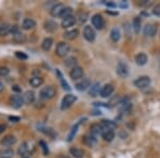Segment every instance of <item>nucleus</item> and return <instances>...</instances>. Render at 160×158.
Instances as JSON below:
<instances>
[{
    "mask_svg": "<svg viewBox=\"0 0 160 158\" xmlns=\"http://www.w3.org/2000/svg\"><path fill=\"white\" fill-rule=\"evenodd\" d=\"M56 89L52 85H47V87H44L40 92V97L42 99H51V98L55 97L56 95Z\"/></svg>",
    "mask_w": 160,
    "mask_h": 158,
    "instance_id": "nucleus-1",
    "label": "nucleus"
},
{
    "mask_svg": "<svg viewBox=\"0 0 160 158\" xmlns=\"http://www.w3.org/2000/svg\"><path fill=\"white\" fill-rule=\"evenodd\" d=\"M71 51V46L68 45V43L65 42H60L57 45V48H56V54L58 57L60 58H64L68 55V53Z\"/></svg>",
    "mask_w": 160,
    "mask_h": 158,
    "instance_id": "nucleus-2",
    "label": "nucleus"
},
{
    "mask_svg": "<svg viewBox=\"0 0 160 158\" xmlns=\"http://www.w3.org/2000/svg\"><path fill=\"white\" fill-rule=\"evenodd\" d=\"M77 100V97L75 96L73 94H68L63 97L61 103V109L62 110H65L68 109L71 106H73V104H75V102Z\"/></svg>",
    "mask_w": 160,
    "mask_h": 158,
    "instance_id": "nucleus-3",
    "label": "nucleus"
},
{
    "mask_svg": "<svg viewBox=\"0 0 160 158\" xmlns=\"http://www.w3.org/2000/svg\"><path fill=\"white\" fill-rule=\"evenodd\" d=\"M10 103H11V106L13 108H15V109H19V108H22V105L25 104L24 97L19 94L12 95L11 98H10Z\"/></svg>",
    "mask_w": 160,
    "mask_h": 158,
    "instance_id": "nucleus-4",
    "label": "nucleus"
},
{
    "mask_svg": "<svg viewBox=\"0 0 160 158\" xmlns=\"http://www.w3.org/2000/svg\"><path fill=\"white\" fill-rule=\"evenodd\" d=\"M152 80L148 76H141L138 79L135 80V85L137 88H140V89H144V88L148 87L151 84Z\"/></svg>",
    "mask_w": 160,
    "mask_h": 158,
    "instance_id": "nucleus-5",
    "label": "nucleus"
},
{
    "mask_svg": "<svg viewBox=\"0 0 160 158\" xmlns=\"http://www.w3.org/2000/svg\"><path fill=\"white\" fill-rule=\"evenodd\" d=\"M92 25L96 28L97 30H102L105 26V22H104V18H102V15L99 14H95L92 16Z\"/></svg>",
    "mask_w": 160,
    "mask_h": 158,
    "instance_id": "nucleus-6",
    "label": "nucleus"
},
{
    "mask_svg": "<svg viewBox=\"0 0 160 158\" xmlns=\"http://www.w3.org/2000/svg\"><path fill=\"white\" fill-rule=\"evenodd\" d=\"M82 34H83V38H86L88 42H93V41L95 40V37H96L94 29H93L92 27H90V26H86V27H84Z\"/></svg>",
    "mask_w": 160,
    "mask_h": 158,
    "instance_id": "nucleus-7",
    "label": "nucleus"
},
{
    "mask_svg": "<svg viewBox=\"0 0 160 158\" xmlns=\"http://www.w3.org/2000/svg\"><path fill=\"white\" fill-rule=\"evenodd\" d=\"M157 30H158V28H157V26L155 24H148L144 27V35L145 37H149V38H153L156 35L157 33Z\"/></svg>",
    "mask_w": 160,
    "mask_h": 158,
    "instance_id": "nucleus-8",
    "label": "nucleus"
},
{
    "mask_svg": "<svg viewBox=\"0 0 160 158\" xmlns=\"http://www.w3.org/2000/svg\"><path fill=\"white\" fill-rule=\"evenodd\" d=\"M64 8H65V7H64L62 3L55 4V6L50 9V15L52 17H60L62 12H63V10H64Z\"/></svg>",
    "mask_w": 160,
    "mask_h": 158,
    "instance_id": "nucleus-9",
    "label": "nucleus"
},
{
    "mask_svg": "<svg viewBox=\"0 0 160 158\" xmlns=\"http://www.w3.org/2000/svg\"><path fill=\"white\" fill-rule=\"evenodd\" d=\"M69 76H71V78L74 80L81 79L82 77H83V69H82V67H79V66L74 67V69L71 71V73H69Z\"/></svg>",
    "mask_w": 160,
    "mask_h": 158,
    "instance_id": "nucleus-10",
    "label": "nucleus"
},
{
    "mask_svg": "<svg viewBox=\"0 0 160 158\" xmlns=\"http://www.w3.org/2000/svg\"><path fill=\"white\" fill-rule=\"evenodd\" d=\"M100 125L104 130H113L118 127V124L111 120H102L100 122Z\"/></svg>",
    "mask_w": 160,
    "mask_h": 158,
    "instance_id": "nucleus-11",
    "label": "nucleus"
},
{
    "mask_svg": "<svg viewBox=\"0 0 160 158\" xmlns=\"http://www.w3.org/2000/svg\"><path fill=\"white\" fill-rule=\"evenodd\" d=\"M113 90H114V88H113L112 84H105L104 87L102 88V90H100V96L102 97H109L111 94L113 93Z\"/></svg>",
    "mask_w": 160,
    "mask_h": 158,
    "instance_id": "nucleus-12",
    "label": "nucleus"
},
{
    "mask_svg": "<svg viewBox=\"0 0 160 158\" xmlns=\"http://www.w3.org/2000/svg\"><path fill=\"white\" fill-rule=\"evenodd\" d=\"M75 87H76V89L78 90V91H86L87 89H90V87H91V82H90L89 79L84 78V79H82L81 81L77 82Z\"/></svg>",
    "mask_w": 160,
    "mask_h": 158,
    "instance_id": "nucleus-13",
    "label": "nucleus"
},
{
    "mask_svg": "<svg viewBox=\"0 0 160 158\" xmlns=\"http://www.w3.org/2000/svg\"><path fill=\"white\" fill-rule=\"evenodd\" d=\"M117 72L121 77H126L128 75V67L124 62L120 61L117 66Z\"/></svg>",
    "mask_w": 160,
    "mask_h": 158,
    "instance_id": "nucleus-14",
    "label": "nucleus"
},
{
    "mask_svg": "<svg viewBox=\"0 0 160 158\" xmlns=\"http://www.w3.org/2000/svg\"><path fill=\"white\" fill-rule=\"evenodd\" d=\"M15 142H16L15 136H13V135H8V136H6L1 141H0V143H1V145H3V146H11L15 143Z\"/></svg>",
    "mask_w": 160,
    "mask_h": 158,
    "instance_id": "nucleus-15",
    "label": "nucleus"
},
{
    "mask_svg": "<svg viewBox=\"0 0 160 158\" xmlns=\"http://www.w3.org/2000/svg\"><path fill=\"white\" fill-rule=\"evenodd\" d=\"M78 35H79V31L77 29L68 30V31H66V32L63 33V38H65V40H68V41L75 40Z\"/></svg>",
    "mask_w": 160,
    "mask_h": 158,
    "instance_id": "nucleus-16",
    "label": "nucleus"
},
{
    "mask_svg": "<svg viewBox=\"0 0 160 158\" xmlns=\"http://www.w3.org/2000/svg\"><path fill=\"white\" fill-rule=\"evenodd\" d=\"M43 82H44V79L41 76H33V77H31L30 80H29L30 85L33 88L41 87V85L43 84Z\"/></svg>",
    "mask_w": 160,
    "mask_h": 158,
    "instance_id": "nucleus-17",
    "label": "nucleus"
},
{
    "mask_svg": "<svg viewBox=\"0 0 160 158\" xmlns=\"http://www.w3.org/2000/svg\"><path fill=\"white\" fill-rule=\"evenodd\" d=\"M100 85L98 82H95V84H91V87H90L89 89V95H91V96L95 97L97 96L98 94H100Z\"/></svg>",
    "mask_w": 160,
    "mask_h": 158,
    "instance_id": "nucleus-18",
    "label": "nucleus"
},
{
    "mask_svg": "<svg viewBox=\"0 0 160 158\" xmlns=\"http://www.w3.org/2000/svg\"><path fill=\"white\" fill-rule=\"evenodd\" d=\"M76 22H77L76 17H75V16H69V17H68V18H65V19H62L61 25H62V27H63V28H69V27H73V26L76 24Z\"/></svg>",
    "mask_w": 160,
    "mask_h": 158,
    "instance_id": "nucleus-19",
    "label": "nucleus"
},
{
    "mask_svg": "<svg viewBox=\"0 0 160 158\" xmlns=\"http://www.w3.org/2000/svg\"><path fill=\"white\" fill-rule=\"evenodd\" d=\"M22 97H24L25 104L30 105V104H32L33 102H34L35 94H34V92H33V91H27V92H25V94L22 95Z\"/></svg>",
    "mask_w": 160,
    "mask_h": 158,
    "instance_id": "nucleus-20",
    "label": "nucleus"
},
{
    "mask_svg": "<svg viewBox=\"0 0 160 158\" xmlns=\"http://www.w3.org/2000/svg\"><path fill=\"white\" fill-rule=\"evenodd\" d=\"M102 133H104V129H102L100 124H93L91 126V135H93L94 137L102 135Z\"/></svg>",
    "mask_w": 160,
    "mask_h": 158,
    "instance_id": "nucleus-21",
    "label": "nucleus"
},
{
    "mask_svg": "<svg viewBox=\"0 0 160 158\" xmlns=\"http://www.w3.org/2000/svg\"><path fill=\"white\" fill-rule=\"evenodd\" d=\"M22 29H25V30H30L35 27V22L32 18H25L22 20Z\"/></svg>",
    "mask_w": 160,
    "mask_h": 158,
    "instance_id": "nucleus-22",
    "label": "nucleus"
},
{
    "mask_svg": "<svg viewBox=\"0 0 160 158\" xmlns=\"http://www.w3.org/2000/svg\"><path fill=\"white\" fill-rule=\"evenodd\" d=\"M135 60H136V63L138 64V65H144V64L148 63V56L143 53H140L136 56Z\"/></svg>",
    "mask_w": 160,
    "mask_h": 158,
    "instance_id": "nucleus-23",
    "label": "nucleus"
},
{
    "mask_svg": "<svg viewBox=\"0 0 160 158\" xmlns=\"http://www.w3.org/2000/svg\"><path fill=\"white\" fill-rule=\"evenodd\" d=\"M9 33H11V26L6 23L0 25V37H7Z\"/></svg>",
    "mask_w": 160,
    "mask_h": 158,
    "instance_id": "nucleus-24",
    "label": "nucleus"
},
{
    "mask_svg": "<svg viewBox=\"0 0 160 158\" xmlns=\"http://www.w3.org/2000/svg\"><path fill=\"white\" fill-rule=\"evenodd\" d=\"M52 44H53L52 38H46L45 40H44L43 42H42V48H43V50H45V51L50 50V48H51V46H52Z\"/></svg>",
    "mask_w": 160,
    "mask_h": 158,
    "instance_id": "nucleus-25",
    "label": "nucleus"
},
{
    "mask_svg": "<svg viewBox=\"0 0 160 158\" xmlns=\"http://www.w3.org/2000/svg\"><path fill=\"white\" fill-rule=\"evenodd\" d=\"M69 153H71V155H73V157L75 158H82L84 155L83 151L80 149H77V147H72V149L69 150Z\"/></svg>",
    "mask_w": 160,
    "mask_h": 158,
    "instance_id": "nucleus-26",
    "label": "nucleus"
},
{
    "mask_svg": "<svg viewBox=\"0 0 160 158\" xmlns=\"http://www.w3.org/2000/svg\"><path fill=\"white\" fill-rule=\"evenodd\" d=\"M110 37H111V40H112L113 42H118V41L121 38L120 29H118V28H113V29L111 30Z\"/></svg>",
    "mask_w": 160,
    "mask_h": 158,
    "instance_id": "nucleus-27",
    "label": "nucleus"
},
{
    "mask_svg": "<svg viewBox=\"0 0 160 158\" xmlns=\"http://www.w3.org/2000/svg\"><path fill=\"white\" fill-rule=\"evenodd\" d=\"M64 64H65V66H68L69 69H73L74 67H76V65H77V59L75 58V57H69V58H68L65 61H64Z\"/></svg>",
    "mask_w": 160,
    "mask_h": 158,
    "instance_id": "nucleus-28",
    "label": "nucleus"
},
{
    "mask_svg": "<svg viewBox=\"0 0 160 158\" xmlns=\"http://www.w3.org/2000/svg\"><path fill=\"white\" fill-rule=\"evenodd\" d=\"M102 138H104L105 141L110 142L113 140V138L115 137V135H114V131L113 130H104V133H102Z\"/></svg>",
    "mask_w": 160,
    "mask_h": 158,
    "instance_id": "nucleus-29",
    "label": "nucleus"
},
{
    "mask_svg": "<svg viewBox=\"0 0 160 158\" xmlns=\"http://www.w3.org/2000/svg\"><path fill=\"white\" fill-rule=\"evenodd\" d=\"M82 122H84V120H82L81 122H79V123L75 124V125H74V127L72 128V130L69 131V134H68V141H72V140L74 139L75 135H76V133H77V131H78V127H79L80 123H82Z\"/></svg>",
    "mask_w": 160,
    "mask_h": 158,
    "instance_id": "nucleus-30",
    "label": "nucleus"
},
{
    "mask_svg": "<svg viewBox=\"0 0 160 158\" xmlns=\"http://www.w3.org/2000/svg\"><path fill=\"white\" fill-rule=\"evenodd\" d=\"M14 156V151L11 149H3L0 152V157L1 158H12Z\"/></svg>",
    "mask_w": 160,
    "mask_h": 158,
    "instance_id": "nucleus-31",
    "label": "nucleus"
},
{
    "mask_svg": "<svg viewBox=\"0 0 160 158\" xmlns=\"http://www.w3.org/2000/svg\"><path fill=\"white\" fill-rule=\"evenodd\" d=\"M57 75H58V77H59V80H60V82H61L62 87H63V89H65L66 91H69V90H71V87H69L68 82L65 81V79L63 78V76H62L61 72L59 71V69H57Z\"/></svg>",
    "mask_w": 160,
    "mask_h": 158,
    "instance_id": "nucleus-32",
    "label": "nucleus"
},
{
    "mask_svg": "<svg viewBox=\"0 0 160 158\" xmlns=\"http://www.w3.org/2000/svg\"><path fill=\"white\" fill-rule=\"evenodd\" d=\"M45 29L47 31H49V32H52V31H55L57 29V24L53 20H47V22H45Z\"/></svg>",
    "mask_w": 160,
    "mask_h": 158,
    "instance_id": "nucleus-33",
    "label": "nucleus"
},
{
    "mask_svg": "<svg viewBox=\"0 0 160 158\" xmlns=\"http://www.w3.org/2000/svg\"><path fill=\"white\" fill-rule=\"evenodd\" d=\"M132 28H133V30H135L136 34H138V33L140 32V30H141V19L139 18V17H136V18L133 19Z\"/></svg>",
    "mask_w": 160,
    "mask_h": 158,
    "instance_id": "nucleus-34",
    "label": "nucleus"
},
{
    "mask_svg": "<svg viewBox=\"0 0 160 158\" xmlns=\"http://www.w3.org/2000/svg\"><path fill=\"white\" fill-rule=\"evenodd\" d=\"M84 143L89 146H93V144L96 143V137H94L93 135L90 136H84Z\"/></svg>",
    "mask_w": 160,
    "mask_h": 158,
    "instance_id": "nucleus-35",
    "label": "nucleus"
},
{
    "mask_svg": "<svg viewBox=\"0 0 160 158\" xmlns=\"http://www.w3.org/2000/svg\"><path fill=\"white\" fill-rule=\"evenodd\" d=\"M73 9L72 8H64V10H63V12H62V14H61V18L62 19H65V18H68V17L69 16H73Z\"/></svg>",
    "mask_w": 160,
    "mask_h": 158,
    "instance_id": "nucleus-36",
    "label": "nucleus"
},
{
    "mask_svg": "<svg viewBox=\"0 0 160 158\" xmlns=\"http://www.w3.org/2000/svg\"><path fill=\"white\" fill-rule=\"evenodd\" d=\"M13 40L17 43H24L26 41V37H25V34H22V33L20 32V33H18V34L14 35V37H13Z\"/></svg>",
    "mask_w": 160,
    "mask_h": 158,
    "instance_id": "nucleus-37",
    "label": "nucleus"
},
{
    "mask_svg": "<svg viewBox=\"0 0 160 158\" xmlns=\"http://www.w3.org/2000/svg\"><path fill=\"white\" fill-rule=\"evenodd\" d=\"M28 152V146H27V144L26 143H22V145H20L19 146V149H18V154L19 155H26V153Z\"/></svg>",
    "mask_w": 160,
    "mask_h": 158,
    "instance_id": "nucleus-38",
    "label": "nucleus"
},
{
    "mask_svg": "<svg viewBox=\"0 0 160 158\" xmlns=\"http://www.w3.org/2000/svg\"><path fill=\"white\" fill-rule=\"evenodd\" d=\"M10 73V69L6 66H1L0 67V76H8Z\"/></svg>",
    "mask_w": 160,
    "mask_h": 158,
    "instance_id": "nucleus-39",
    "label": "nucleus"
},
{
    "mask_svg": "<svg viewBox=\"0 0 160 158\" xmlns=\"http://www.w3.org/2000/svg\"><path fill=\"white\" fill-rule=\"evenodd\" d=\"M15 56H16L18 59H20V60H27L28 59V56L26 55V54L22 53V51H16V53H15Z\"/></svg>",
    "mask_w": 160,
    "mask_h": 158,
    "instance_id": "nucleus-40",
    "label": "nucleus"
},
{
    "mask_svg": "<svg viewBox=\"0 0 160 158\" xmlns=\"http://www.w3.org/2000/svg\"><path fill=\"white\" fill-rule=\"evenodd\" d=\"M11 33L13 34V37H14V35H16V34H18V33H20V30H19L18 26H16V25L11 26Z\"/></svg>",
    "mask_w": 160,
    "mask_h": 158,
    "instance_id": "nucleus-41",
    "label": "nucleus"
},
{
    "mask_svg": "<svg viewBox=\"0 0 160 158\" xmlns=\"http://www.w3.org/2000/svg\"><path fill=\"white\" fill-rule=\"evenodd\" d=\"M40 144L42 145V149H43V152H44V155H47L48 154V147H47V144L45 143L44 141H41Z\"/></svg>",
    "mask_w": 160,
    "mask_h": 158,
    "instance_id": "nucleus-42",
    "label": "nucleus"
},
{
    "mask_svg": "<svg viewBox=\"0 0 160 158\" xmlns=\"http://www.w3.org/2000/svg\"><path fill=\"white\" fill-rule=\"evenodd\" d=\"M79 17H81V18H80L79 20H80V23H81V24H83L84 22H86L87 20V17H88V15L86 14V13H79Z\"/></svg>",
    "mask_w": 160,
    "mask_h": 158,
    "instance_id": "nucleus-43",
    "label": "nucleus"
},
{
    "mask_svg": "<svg viewBox=\"0 0 160 158\" xmlns=\"http://www.w3.org/2000/svg\"><path fill=\"white\" fill-rule=\"evenodd\" d=\"M154 14L157 16H160V6H157L154 10Z\"/></svg>",
    "mask_w": 160,
    "mask_h": 158,
    "instance_id": "nucleus-44",
    "label": "nucleus"
},
{
    "mask_svg": "<svg viewBox=\"0 0 160 158\" xmlns=\"http://www.w3.org/2000/svg\"><path fill=\"white\" fill-rule=\"evenodd\" d=\"M9 120L11 122H18L20 119H19V116H10Z\"/></svg>",
    "mask_w": 160,
    "mask_h": 158,
    "instance_id": "nucleus-45",
    "label": "nucleus"
},
{
    "mask_svg": "<svg viewBox=\"0 0 160 158\" xmlns=\"http://www.w3.org/2000/svg\"><path fill=\"white\" fill-rule=\"evenodd\" d=\"M12 90H13V91H15V92H22V89H20L18 85H13Z\"/></svg>",
    "mask_w": 160,
    "mask_h": 158,
    "instance_id": "nucleus-46",
    "label": "nucleus"
},
{
    "mask_svg": "<svg viewBox=\"0 0 160 158\" xmlns=\"http://www.w3.org/2000/svg\"><path fill=\"white\" fill-rule=\"evenodd\" d=\"M4 130H6V126L2 125V124H0V134H2Z\"/></svg>",
    "mask_w": 160,
    "mask_h": 158,
    "instance_id": "nucleus-47",
    "label": "nucleus"
},
{
    "mask_svg": "<svg viewBox=\"0 0 160 158\" xmlns=\"http://www.w3.org/2000/svg\"><path fill=\"white\" fill-rule=\"evenodd\" d=\"M107 7H110V8H115V3H112V2H106Z\"/></svg>",
    "mask_w": 160,
    "mask_h": 158,
    "instance_id": "nucleus-48",
    "label": "nucleus"
},
{
    "mask_svg": "<svg viewBox=\"0 0 160 158\" xmlns=\"http://www.w3.org/2000/svg\"><path fill=\"white\" fill-rule=\"evenodd\" d=\"M120 7H121V8H127V7H128V4H127V2H121Z\"/></svg>",
    "mask_w": 160,
    "mask_h": 158,
    "instance_id": "nucleus-49",
    "label": "nucleus"
},
{
    "mask_svg": "<svg viewBox=\"0 0 160 158\" xmlns=\"http://www.w3.org/2000/svg\"><path fill=\"white\" fill-rule=\"evenodd\" d=\"M3 89H4V87H3V84H2V82L0 81V92H2V91H3Z\"/></svg>",
    "mask_w": 160,
    "mask_h": 158,
    "instance_id": "nucleus-50",
    "label": "nucleus"
}]
</instances>
